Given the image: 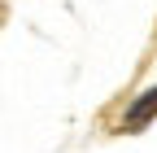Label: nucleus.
<instances>
[{
    "mask_svg": "<svg viewBox=\"0 0 157 153\" xmlns=\"http://www.w3.org/2000/svg\"><path fill=\"white\" fill-rule=\"evenodd\" d=\"M153 118H157V88H148L144 96L122 114V131H140V127H148Z\"/></svg>",
    "mask_w": 157,
    "mask_h": 153,
    "instance_id": "nucleus-1",
    "label": "nucleus"
}]
</instances>
